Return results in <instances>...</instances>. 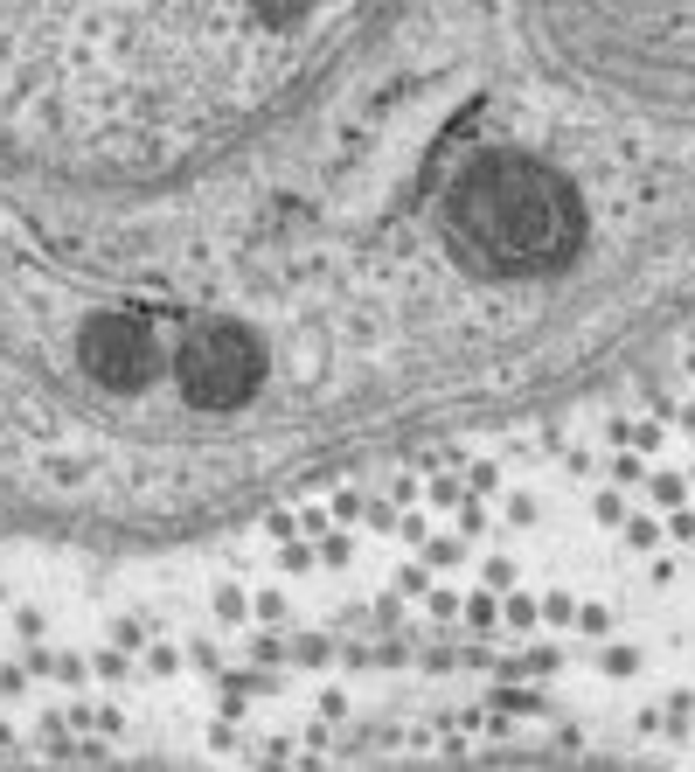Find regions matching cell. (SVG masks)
Listing matches in <instances>:
<instances>
[{
	"label": "cell",
	"instance_id": "6da1fadb",
	"mask_svg": "<svg viewBox=\"0 0 695 772\" xmlns=\"http://www.w3.org/2000/svg\"><path fill=\"white\" fill-rule=\"evenodd\" d=\"M695 341V0H0V536L174 550Z\"/></svg>",
	"mask_w": 695,
	"mask_h": 772
},
{
	"label": "cell",
	"instance_id": "7a4b0ae2",
	"mask_svg": "<svg viewBox=\"0 0 695 772\" xmlns=\"http://www.w3.org/2000/svg\"><path fill=\"white\" fill-rule=\"evenodd\" d=\"M522 446L536 480L640 571L695 564V341L640 390Z\"/></svg>",
	"mask_w": 695,
	"mask_h": 772
}]
</instances>
